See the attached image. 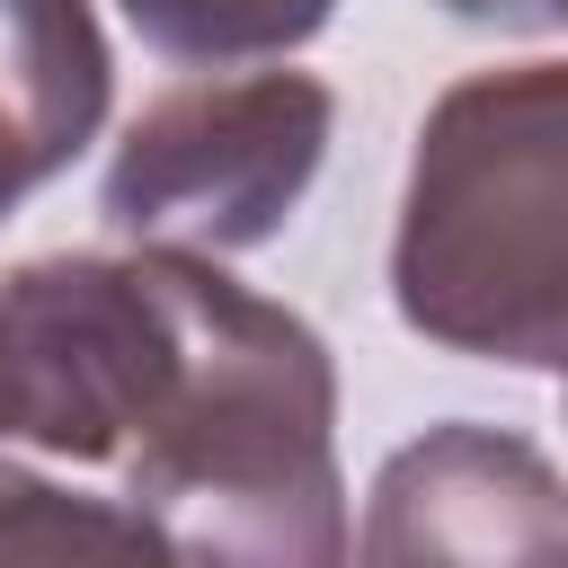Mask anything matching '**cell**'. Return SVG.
<instances>
[{"mask_svg":"<svg viewBox=\"0 0 568 568\" xmlns=\"http://www.w3.org/2000/svg\"><path fill=\"white\" fill-rule=\"evenodd\" d=\"M115 479L178 568H355L328 337L204 257L186 364Z\"/></svg>","mask_w":568,"mask_h":568,"instance_id":"obj_1","label":"cell"},{"mask_svg":"<svg viewBox=\"0 0 568 568\" xmlns=\"http://www.w3.org/2000/svg\"><path fill=\"white\" fill-rule=\"evenodd\" d=\"M390 302L444 355L568 373V62H497L426 106Z\"/></svg>","mask_w":568,"mask_h":568,"instance_id":"obj_2","label":"cell"},{"mask_svg":"<svg viewBox=\"0 0 568 568\" xmlns=\"http://www.w3.org/2000/svg\"><path fill=\"white\" fill-rule=\"evenodd\" d=\"M195 248H62L0 275V435L115 470L186 364Z\"/></svg>","mask_w":568,"mask_h":568,"instance_id":"obj_3","label":"cell"},{"mask_svg":"<svg viewBox=\"0 0 568 568\" xmlns=\"http://www.w3.org/2000/svg\"><path fill=\"white\" fill-rule=\"evenodd\" d=\"M328 133L337 98L311 71H222L160 89L124 124L98 178V213L142 248H195V257L266 248L311 195Z\"/></svg>","mask_w":568,"mask_h":568,"instance_id":"obj_4","label":"cell"},{"mask_svg":"<svg viewBox=\"0 0 568 568\" xmlns=\"http://www.w3.org/2000/svg\"><path fill=\"white\" fill-rule=\"evenodd\" d=\"M355 568H568V479L532 435L444 417L373 470Z\"/></svg>","mask_w":568,"mask_h":568,"instance_id":"obj_5","label":"cell"},{"mask_svg":"<svg viewBox=\"0 0 568 568\" xmlns=\"http://www.w3.org/2000/svg\"><path fill=\"white\" fill-rule=\"evenodd\" d=\"M115 98V53L89 0H0V222L62 178Z\"/></svg>","mask_w":568,"mask_h":568,"instance_id":"obj_6","label":"cell"},{"mask_svg":"<svg viewBox=\"0 0 568 568\" xmlns=\"http://www.w3.org/2000/svg\"><path fill=\"white\" fill-rule=\"evenodd\" d=\"M0 568H178L169 541L124 506L0 462Z\"/></svg>","mask_w":568,"mask_h":568,"instance_id":"obj_7","label":"cell"},{"mask_svg":"<svg viewBox=\"0 0 568 568\" xmlns=\"http://www.w3.org/2000/svg\"><path fill=\"white\" fill-rule=\"evenodd\" d=\"M124 27L169 62H284L302 53L337 0H115Z\"/></svg>","mask_w":568,"mask_h":568,"instance_id":"obj_8","label":"cell"},{"mask_svg":"<svg viewBox=\"0 0 568 568\" xmlns=\"http://www.w3.org/2000/svg\"><path fill=\"white\" fill-rule=\"evenodd\" d=\"M462 27H541V0H435Z\"/></svg>","mask_w":568,"mask_h":568,"instance_id":"obj_9","label":"cell"},{"mask_svg":"<svg viewBox=\"0 0 568 568\" xmlns=\"http://www.w3.org/2000/svg\"><path fill=\"white\" fill-rule=\"evenodd\" d=\"M541 27H568V0H541Z\"/></svg>","mask_w":568,"mask_h":568,"instance_id":"obj_10","label":"cell"}]
</instances>
